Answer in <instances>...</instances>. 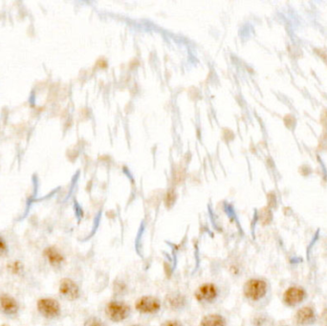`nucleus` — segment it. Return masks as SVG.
Listing matches in <instances>:
<instances>
[{
	"instance_id": "nucleus-1",
	"label": "nucleus",
	"mask_w": 327,
	"mask_h": 326,
	"mask_svg": "<svg viewBox=\"0 0 327 326\" xmlns=\"http://www.w3.org/2000/svg\"><path fill=\"white\" fill-rule=\"evenodd\" d=\"M243 292L248 299L257 301L265 297L267 293V283L262 279L253 278L245 283Z\"/></svg>"
},
{
	"instance_id": "nucleus-2",
	"label": "nucleus",
	"mask_w": 327,
	"mask_h": 326,
	"mask_svg": "<svg viewBox=\"0 0 327 326\" xmlns=\"http://www.w3.org/2000/svg\"><path fill=\"white\" fill-rule=\"evenodd\" d=\"M105 313L112 321L120 322L129 317L130 307L123 301L113 300L106 305Z\"/></svg>"
},
{
	"instance_id": "nucleus-3",
	"label": "nucleus",
	"mask_w": 327,
	"mask_h": 326,
	"mask_svg": "<svg viewBox=\"0 0 327 326\" xmlns=\"http://www.w3.org/2000/svg\"><path fill=\"white\" fill-rule=\"evenodd\" d=\"M37 309L43 317L54 319L61 315V306L53 298H42L37 302Z\"/></svg>"
},
{
	"instance_id": "nucleus-4",
	"label": "nucleus",
	"mask_w": 327,
	"mask_h": 326,
	"mask_svg": "<svg viewBox=\"0 0 327 326\" xmlns=\"http://www.w3.org/2000/svg\"><path fill=\"white\" fill-rule=\"evenodd\" d=\"M135 308L143 314H153L160 310L161 301L152 296H145L136 301Z\"/></svg>"
},
{
	"instance_id": "nucleus-5",
	"label": "nucleus",
	"mask_w": 327,
	"mask_h": 326,
	"mask_svg": "<svg viewBox=\"0 0 327 326\" xmlns=\"http://www.w3.org/2000/svg\"><path fill=\"white\" fill-rule=\"evenodd\" d=\"M195 298L199 302H213L218 296V289L214 283L201 285L195 292Z\"/></svg>"
},
{
	"instance_id": "nucleus-6",
	"label": "nucleus",
	"mask_w": 327,
	"mask_h": 326,
	"mask_svg": "<svg viewBox=\"0 0 327 326\" xmlns=\"http://www.w3.org/2000/svg\"><path fill=\"white\" fill-rule=\"evenodd\" d=\"M60 293L69 300H76L80 298V288L72 279L64 278L60 285Z\"/></svg>"
},
{
	"instance_id": "nucleus-7",
	"label": "nucleus",
	"mask_w": 327,
	"mask_h": 326,
	"mask_svg": "<svg viewBox=\"0 0 327 326\" xmlns=\"http://www.w3.org/2000/svg\"><path fill=\"white\" fill-rule=\"evenodd\" d=\"M305 298V291L299 287H291L283 295V301L286 305L295 306L300 303Z\"/></svg>"
},
{
	"instance_id": "nucleus-8",
	"label": "nucleus",
	"mask_w": 327,
	"mask_h": 326,
	"mask_svg": "<svg viewBox=\"0 0 327 326\" xmlns=\"http://www.w3.org/2000/svg\"><path fill=\"white\" fill-rule=\"evenodd\" d=\"M296 321L299 325H310L315 321V313L311 307H303L296 314Z\"/></svg>"
},
{
	"instance_id": "nucleus-9",
	"label": "nucleus",
	"mask_w": 327,
	"mask_h": 326,
	"mask_svg": "<svg viewBox=\"0 0 327 326\" xmlns=\"http://www.w3.org/2000/svg\"><path fill=\"white\" fill-rule=\"evenodd\" d=\"M0 307L8 315H14L18 311L17 302L9 296L0 297Z\"/></svg>"
},
{
	"instance_id": "nucleus-10",
	"label": "nucleus",
	"mask_w": 327,
	"mask_h": 326,
	"mask_svg": "<svg viewBox=\"0 0 327 326\" xmlns=\"http://www.w3.org/2000/svg\"><path fill=\"white\" fill-rule=\"evenodd\" d=\"M167 303L170 309L180 310L186 306L187 299L181 294H170L167 296Z\"/></svg>"
},
{
	"instance_id": "nucleus-11",
	"label": "nucleus",
	"mask_w": 327,
	"mask_h": 326,
	"mask_svg": "<svg viewBox=\"0 0 327 326\" xmlns=\"http://www.w3.org/2000/svg\"><path fill=\"white\" fill-rule=\"evenodd\" d=\"M200 326H226V319L221 315L210 314L201 319Z\"/></svg>"
},
{
	"instance_id": "nucleus-12",
	"label": "nucleus",
	"mask_w": 327,
	"mask_h": 326,
	"mask_svg": "<svg viewBox=\"0 0 327 326\" xmlns=\"http://www.w3.org/2000/svg\"><path fill=\"white\" fill-rule=\"evenodd\" d=\"M45 255L48 258L49 262L54 266H59L63 262V255L55 248H48L45 251Z\"/></svg>"
},
{
	"instance_id": "nucleus-13",
	"label": "nucleus",
	"mask_w": 327,
	"mask_h": 326,
	"mask_svg": "<svg viewBox=\"0 0 327 326\" xmlns=\"http://www.w3.org/2000/svg\"><path fill=\"white\" fill-rule=\"evenodd\" d=\"M84 326H106V324L103 320L98 319L96 317H92L85 321Z\"/></svg>"
},
{
	"instance_id": "nucleus-14",
	"label": "nucleus",
	"mask_w": 327,
	"mask_h": 326,
	"mask_svg": "<svg viewBox=\"0 0 327 326\" xmlns=\"http://www.w3.org/2000/svg\"><path fill=\"white\" fill-rule=\"evenodd\" d=\"M161 326H183V324L178 320H167L164 323H162Z\"/></svg>"
},
{
	"instance_id": "nucleus-15",
	"label": "nucleus",
	"mask_w": 327,
	"mask_h": 326,
	"mask_svg": "<svg viewBox=\"0 0 327 326\" xmlns=\"http://www.w3.org/2000/svg\"><path fill=\"white\" fill-rule=\"evenodd\" d=\"M6 252H7V245L2 238H0V256H3Z\"/></svg>"
},
{
	"instance_id": "nucleus-16",
	"label": "nucleus",
	"mask_w": 327,
	"mask_h": 326,
	"mask_svg": "<svg viewBox=\"0 0 327 326\" xmlns=\"http://www.w3.org/2000/svg\"><path fill=\"white\" fill-rule=\"evenodd\" d=\"M323 319H324V324L327 326V310L323 314Z\"/></svg>"
},
{
	"instance_id": "nucleus-17",
	"label": "nucleus",
	"mask_w": 327,
	"mask_h": 326,
	"mask_svg": "<svg viewBox=\"0 0 327 326\" xmlns=\"http://www.w3.org/2000/svg\"><path fill=\"white\" fill-rule=\"evenodd\" d=\"M132 326H142V325H132Z\"/></svg>"
}]
</instances>
